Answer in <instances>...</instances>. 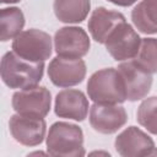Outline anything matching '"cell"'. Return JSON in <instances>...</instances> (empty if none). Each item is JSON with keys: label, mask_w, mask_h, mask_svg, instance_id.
Wrapping results in <instances>:
<instances>
[{"label": "cell", "mask_w": 157, "mask_h": 157, "mask_svg": "<svg viewBox=\"0 0 157 157\" xmlns=\"http://www.w3.org/2000/svg\"><path fill=\"white\" fill-rule=\"evenodd\" d=\"M11 103L13 110L18 114L44 118L52 108V94L47 87L34 86L15 92Z\"/></svg>", "instance_id": "obj_5"}, {"label": "cell", "mask_w": 157, "mask_h": 157, "mask_svg": "<svg viewBox=\"0 0 157 157\" xmlns=\"http://www.w3.org/2000/svg\"><path fill=\"white\" fill-rule=\"evenodd\" d=\"M131 21L144 34L157 33V0H142L131 11Z\"/></svg>", "instance_id": "obj_16"}, {"label": "cell", "mask_w": 157, "mask_h": 157, "mask_svg": "<svg viewBox=\"0 0 157 157\" xmlns=\"http://www.w3.org/2000/svg\"><path fill=\"white\" fill-rule=\"evenodd\" d=\"M91 47L87 32L76 26L59 28L54 34V49L59 56L82 58Z\"/></svg>", "instance_id": "obj_8"}, {"label": "cell", "mask_w": 157, "mask_h": 157, "mask_svg": "<svg viewBox=\"0 0 157 157\" xmlns=\"http://www.w3.org/2000/svg\"><path fill=\"white\" fill-rule=\"evenodd\" d=\"M21 0H0L1 4H16V2H20Z\"/></svg>", "instance_id": "obj_21"}, {"label": "cell", "mask_w": 157, "mask_h": 157, "mask_svg": "<svg viewBox=\"0 0 157 157\" xmlns=\"http://www.w3.org/2000/svg\"><path fill=\"white\" fill-rule=\"evenodd\" d=\"M45 144L47 151L52 156L81 157L86 153L82 129L66 121H56L49 128Z\"/></svg>", "instance_id": "obj_3"}, {"label": "cell", "mask_w": 157, "mask_h": 157, "mask_svg": "<svg viewBox=\"0 0 157 157\" xmlns=\"http://www.w3.org/2000/svg\"><path fill=\"white\" fill-rule=\"evenodd\" d=\"M88 99L80 90H63L55 97L54 113L59 118L83 121L88 114Z\"/></svg>", "instance_id": "obj_13"}, {"label": "cell", "mask_w": 157, "mask_h": 157, "mask_svg": "<svg viewBox=\"0 0 157 157\" xmlns=\"http://www.w3.org/2000/svg\"><path fill=\"white\" fill-rule=\"evenodd\" d=\"M126 121L128 114L121 105L94 103L90 108V124L93 130L101 134H114L123 128Z\"/></svg>", "instance_id": "obj_12"}, {"label": "cell", "mask_w": 157, "mask_h": 157, "mask_svg": "<svg viewBox=\"0 0 157 157\" xmlns=\"http://www.w3.org/2000/svg\"><path fill=\"white\" fill-rule=\"evenodd\" d=\"M1 80L12 90H26L34 86L43 78L44 61L33 63L18 56L15 52H7L1 59Z\"/></svg>", "instance_id": "obj_1"}, {"label": "cell", "mask_w": 157, "mask_h": 157, "mask_svg": "<svg viewBox=\"0 0 157 157\" xmlns=\"http://www.w3.org/2000/svg\"><path fill=\"white\" fill-rule=\"evenodd\" d=\"M48 76L56 87H72L86 76V64L81 58L55 56L48 66Z\"/></svg>", "instance_id": "obj_7"}, {"label": "cell", "mask_w": 157, "mask_h": 157, "mask_svg": "<svg viewBox=\"0 0 157 157\" xmlns=\"http://www.w3.org/2000/svg\"><path fill=\"white\" fill-rule=\"evenodd\" d=\"M87 93L94 103L99 104H121L126 101L123 78L114 67L93 72L87 82Z\"/></svg>", "instance_id": "obj_2"}, {"label": "cell", "mask_w": 157, "mask_h": 157, "mask_svg": "<svg viewBox=\"0 0 157 157\" xmlns=\"http://www.w3.org/2000/svg\"><path fill=\"white\" fill-rule=\"evenodd\" d=\"M25 27V15L18 7H5L0 12V39L6 42L16 38Z\"/></svg>", "instance_id": "obj_17"}, {"label": "cell", "mask_w": 157, "mask_h": 157, "mask_svg": "<svg viewBox=\"0 0 157 157\" xmlns=\"http://www.w3.org/2000/svg\"><path fill=\"white\" fill-rule=\"evenodd\" d=\"M115 151L123 157H142L157 155L153 140L141 129L129 126L114 141Z\"/></svg>", "instance_id": "obj_9"}, {"label": "cell", "mask_w": 157, "mask_h": 157, "mask_svg": "<svg viewBox=\"0 0 157 157\" xmlns=\"http://www.w3.org/2000/svg\"><path fill=\"white\" fill-rule=\"evenodd\" d=\"M117 70L123 78L128 101L136 102L148 94L152 86V75L139 67L132 59L119 64Z\"/></svg>", "instance_id": "obj_11"}, {"label": "cell", "mask_w": 157, "mask_h": 157, "mask_svg": "<svg viewBox=\"0 0 157 157\" xmlns=\"http://www.w3.org/2000/svg\"><path fill=\"white\" fill-rule=\"evenodd\" d=\"M137 123L148 132L157 135V97L144 99L136 113Z\"/></svg>", "instance_id": "obj_19"}, {"label": "cell", "mask_w": 157, "mask_h": 157, "mask_svg": "<svg viewBox=\"0 0 157 157\" xmlns=\"http://www.w3.org/2000/svg\"><path fill=\"white\" fill-rule=\"evenodd\" d=\"M140 44L141 38L139 33L126 22L117 26L104 43L107 52L117 61L134 59L140 49Z\"/></svg>", "instance_id": "obj_6"}, {"label": "cell", "mask_w": 157, "mask_h": 157, "mask_svg": "<svg viewBox=\"0 0 157 157\" xmlns=\"http://www.w3.org/2000/svg\"><path fill=\"white\" fill-rule=\"evenodd\" d=\"M9 129L12 137L23 146H38L43 142L47 131L44 118L13 114L9 120Z\"/></svg>", "instance_id": "obj_10"}, {"label": "cell", "mask_w": 157, "mask_h": 157, "mask_svg": "<svg viewBox=\"0 0 157 157\" xmlns=\"http://www.w3.org/2000/svg\"><path fill=\"white\" fill-rule=\"evenodd\" d=\"M53 9L60 22L80 23L91 10V0H54Z\"/></svg>", "instance_id": "obj_15"}, {"label": "cell", "mask_w": 157, "mask_h": 157, "mask_svg": "<svg viewBox=\"0 0 157 157\" xmlns=\"http://www.w3.org/2000/svg\"><path fill=\"white\" fill-rule=\"evenodd\" d=\"M134 63L148 74L157 72V39L156 38H141L140 49Z\"/></svg>", "instance_id": "obj_18"}, {"label": "cell", "mask_w": 157, "mask_h": 157, "mask_svg": "<svg viewBox=\"0 0 157 157\" xmlns=\"http://www.w3.org/2000/svg\"><path fill=\"white\" fill-rule=\"evenodd\" d=\"M114 5H118V6H121V7H128V6H131L132 4H135L137 0H107Z\"/></svg>", "instance_id": "obj_20"}, {"label": "cell", "mask_w": 157, "mask_h": 157, "mask_svg": "<svg viewBox=\"0 0 157 157\" xmlns=\"http://www.w3.org/2000/svg\"><path fill=\"white\" fill-rule=\"evenodd\" d=\"M12 52L18 56L33 61H45L52 55V37L43 31L31 28L22 31L12 40Z\"/></svg>", "instance_id": "obj_4"}, {"label": "cell", "mask_w": 157, "mask_h": 157, "mask_svg": "<svg viewBox=\"0 0 157 157\" xmlns=\"http://www.w3.org/2000/svg\"><path fill=\"white\" fill-rule=\"evenodd\" d=\"M123 22H126L123 13L107 10L105 7L101 6L93 10L88 20L87 27L92 39L99 44H104L108 36L115 29L117 26Z\"/></svg>", "instance_id": "obj_14"}]
</instances>
